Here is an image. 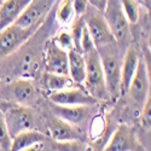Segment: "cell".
Returning <instances> with one entry per match:
<instances>
[{
  "label": "cell",
  "instance_id": "obj_1",
  "mask_svg": "<svg viewBox=\"0 0 151 151\" xmlns=\"http://www.w3.org/2000/svg\"><path fill=\"white\" fill-rule=\"evenodd\" d=\"M58 0L48 11L41 26L18 50L0 62V79L10 80L16 78L34 79L44 67V48L51 33L57 29L56 6Z\"/></svg>",
  "mask_w": 151,
  "mask_h": 151
},
{
  "label": "cell",
  "instance_id": "obj_2",
  "mask_svg": "<svg viewBox=\"0 0 151 151\" xmlns=\"http://www.w3.org/2000/svg\"><path fill=\"white\" fill-rule=\"evenodd\" d=\"M97 51L100 58V63H102L109 97L110 99L115 100L121 96V64L124 50L116 41H111L109 44L97 47Z\"/></svg>",
  "mask_w": 151,
  "mask_h": 151
},
{
  "label": "cell",
  "instance_id": "obj_3",
  "mask_svg": "<svg viewBox=\"0 0 151 151\" xmlns=\"http://www.w3.org/2000/svg\"><path fill=\"white\" fill-rule=\"evenodd\" d=\"M85 58V65H86V76H85V88L93 98H96L98 102L102 100H110L104 73L102 68V63L98 55L96 46H91L88 48H85L82 51Z\"/></svg>",
  "mask_w": 151,
  "mask_h": 151
},
{
  "label": "cell",
  "instance_id": "obj_4",
  "mask_svg": "<svg viewBox=\"0 0 151 151\" xmlns=\"http://www.w3.org/2000/svg\"><path fill=\"white\" fill-rule=\"evenodd\" d=\"M0 102L32 108L39 103V92L32 79H10L0 83Z\"/></svg>",
  "mask_w": 151,
  "mask_h": 151
},
{
  "label": "cell",
  "instance_id": "obj_5",
  "mask_svg": "<svg viewBox=\"0 0 151 151\" xmlns=\"http://www.w3.org/2000/svg\"><path fill=\"white\" fill-rule=\"evenodd\" d=\"M103 15L115 41L126 50L132 42V33L129 27L131 23L121 6L120 0H108Z\"/></svg>",
  "mask_w": 151,
  "mask_h": 151
},
{
  "label": "cell",
  "instance_id": "obj_6",
  "mask_svg": "<svg viewBox=\"0 0 151 151\" xmlns=\"http://www.w3.org/2000/svg\"><path fill=\"white\" fill-rule=\"evenodd\" d=\"M10 135L14 138L17 134L29 129H36V116L29 106L1 102L0 105Z\"/></svg>",
  "mask_w": 151,
  "mask_h": 151
},
{
  "label": "cell",
  "instance_id": "obj_7",
  "mask_svg": "<svg viewBox=\"0 0 151 151\" xmlns=\"http://www.w3.org/2000/svg\"><path fill=\"white\" fill-rule=\"evenodd\" d=\"M40 26L23 28L12 23L0 30V62L18 50Z\"/></svg>",
  "mask_w": 151,
  "mask_h": 151
},
{
  "label": "cell",
  "instance_id": "obj_8",
  "mask_svg": "<svg viewBox=\"0 0 151 151\" xmlns=\"http://www.w3.org/2000/svg\"><path fill=\"white\" fill-rule=\"evenodd\" d=\"M82 17L96 48L102 45L109 44L111 41H115L114 36L111 34V30L104 18L103 12H100L99 10L92 6H88V9L86 10Z\"/></svg>",
  "mask_w": 151,
  "mask_h": 151
},
{
  "label": "cell",
  "instance_id": "obj_9",
  "mask_svg": "<svg viewBox=\"0 0 151 151\" xmlns=\"http://www.w3.org/2000/svg\"><path fill=\"white\" fill-rule=\"evenodd\" d=\"M50 103V110L52 115L64 120L65 122L70 123L74 127H85L92 119L96 105H62V104H55Z\"/></svg>",
  "mask_w": 151,
  "mask_h": 151
},
{
  "label": "cell",
  "instance_id": "obj_10",
  "mask_svg": "<svg viewBox=\"0 0 151 151\" xmlns=\"http://www.w3.org/2000/svg\"><path fill=\"white\" fill-rule=\"evenodd\" d=\"M44 68L47 73L60 74L69 76L68 71V51L62 48L50 36L44 48Z\"/></svg>",
  "mask_w": 151,
  "mask_h": 151
},
{
  "label": "cell",
  "instance_id": "obj_11",
  "mask_svg": "<svg viewBox=\"0 0 151 151\" xmlns=\"http://www.w3.org/2000/svg\"><path fill=\"white\" fill-rule=\"evenodd\" d=\"M127 94L138 109H142L145 99L150 94V76L145 60L142 57H139V60H138V65L131 80Z\"/></svg>",
  "mask_w": 151,
  "mask_h": 151
},
{
  "label": "cell",
  "instance_id": "obj_12",
  "mask_svg": "<svg viewBox=\"0 0 151 151\" xmlns=\"http://www.w3.org/2000/svg\"><path fill=\"white\" fill-rule=\"evenodd\" d=\"M56 1L57 0H32L21 16L15 21V24L23 28L41 26L46 15Z\"/></svg>",
  "mask_w": 151,
  "mask_h": 151
},
{
  "label": "cell",
  "instance_id": "obj_13",
  "mask_svg": "<svg viewBox=\"0 0 151 151\" xmlns=\"http://www.w3.org/2000/svg\"><path fill=\"white\" fill-rule=\"evenodd\" d=\"M106 151H128V150H143L139 140L137 139L135 131L131 126L122 123L112 133L110 140L104 146Z\"/></svg>",
  "mask_w": 151,
  "mask_h": 151
},
{
  "label": "cell",
  "instance_id": "obj_14",
  "mask_svg": "<svg viewBox=\"0 0 151 151\" xmlns=\"http://www.w3.org/2000/svg\"><path fill=\"white\" fill-rule=\"evenodd\" d=\"M48 102L62 105H94L98 100L93 98L86 88L82 87H73V88H63L57 92L48 94Z\"/></svg>",
  "mask_w": 151,
  "mask_h": 151
},
{
  "label": "cell",
  "instance_id": "obj_15",
  "mask_svg": "<svg viewBox=\"0 0 151 151\" xmlns=\"http://www.w3.org/2000/svg\"><path fill=\"white\" fill-rule=\"evenodd\" d=\"M47 129L48 135L56 142L81 140L82 138V133L79 132L76 127L55 115L47 117Z\"/></svg>",
  "mask_w": 151,
  "mask_h": 151
},
{
  "label": "cell",
  "instance_id": "obj_16",
  "mask_svg": "<svg viewBox=\"0 0 151 151\" xmlns=\"http://www.w3.org/2000/svg\"><path fill=\"white\" fill-rule=\"evenodd\" d=\"M138 60H139V53L137 48L133 46H128L124 50L121 64V80H120V92L121 96H126L128 92V87L131 80L135 73Z\"/></svg>",
  "mask_w": 151,
  "mask_h": 151
},
{
  "label": "cell",
  "instance_id": "obj_17",
  "mask_svg": "<svg viewBox=\"0 0 151 151\" xmlns=\"http://www.w3.org/2000/svg\"><path fill=\"white\" fill-rule=\"evenodd\" d=\"M32 0H5L0 5V30L15 23Z\"/></svg>",
  "mask_w": 151,
  "mask_h": 151
},
{
  "label": "cell",
  "instance_id": "obj_18",
  "mask_svg": "<svg viewBox=\"0 0 151 151\" xmlns=\"http://www.w3.org/2000/svg\"><path fill=\"white\" fill-rule=\"evenodd\" d=\"M51 139V137L46 133L40 132L39 129H29L22 132L12 138V146L11 150L21 151V150H32L36 144L46 142Z\"/></svg>",
  "mask_w": 151,
  "mask_h": 151
},
{
  "label": "cell",
  "instance_id": "obj_19",
  "mask_svg": "<svg viewBox=\"0 0 151 151\" xmlns=\"http://www.w3.org/2000/svg\"><path fill=\"white\" fill-rule=\"evenodd\" d=\"M68 71L69 78L75 85H83L86 76V65L83 55L75 48L68 51Z\"/></svg>",
  "mask_w": 151,
  "mask_h": 151
},
{
  "label": "cell",
  "instance_id": "obj_20",
  "mask_svg": "<svg viewBox=\"0 0 151 151\" xmlns=\"http://www.w3.org/2000/svg\"><path fill=\"white\" fill-rule=\"evenodd\" d=\"M42 79H44L45 88L51 93L60 91L63 88H67L70 83H73L70 78L67 76V75L53 74V73H47V71H45V74L42 75Z\"/></svg>",
  "mask_w": 151,
  "mask_h": 151
},
{
  "label": "cell",
  "instance_id": "obj_21",
  "mask_svg": "<svg viewBox=\"0 0 151 151\" xmlns=\"http://www.w3.org/2000/svg\"><path fill=\"white\" fill-rule=\"evenodd\" d=\"M55 15H56V21L60 26L62 24L65 26V24L71 23L75 18V12L71 0H58Z\"/></svg>",
  "mask_w": 151,
  "mask_h": 151
},
{
  "label": "cell",
  "instance_id": "obj_22",
  "mask_svg": "<svg viewBox=\"0 0 151 151\" xmlns=\"http://www.w3.org/2000/svg\"><path fill=\"white\" fill-rule=\"evenodd\" d=\"M83 27H85V21L83 17H75L74 21L71 22V27H70V35L73 39V44H74V48L76 51L82 53V48H81V37H82V32H83Z\"/></svg>",
  "mask_w": 151,
  "mask_h": 151
},
{
  "label": "cell",
  "instance_id": "obj_23",
  "mask_svg": "<svg viewBox=\"0 0 151 151\" xmlns=\"http://www.w3.org/2000/svg\"><path fill=\"white\" fill-rule=\"evenodd\" d=\"M121 6L127 16L129 23H137L140 15V4L138 0H120Z\"/></svg>",
  "mask_w": 151,
  "mask_h": 151
},
{
  "label": "cell",
  "instance_id": "obj_24",
  "mask_svg": "<svg viewBox=\"0 0 151 151\" xmlns=\"http://www.w3.org/2000/svg\"><path fill=\"white\" fill-rule=\"evenodd\" d=\"M12 146V137L7 129V126L5 122V117L1 109H0V150L9 151Z\"/></svg>",
  "mask_w": 151,
  "mask_h": 151
},
{
  "label": "cell",
  "instance_id": "obj_25",
  "mask_svg": "<svg viewBox=\"0 0 151 151\" xmlns=\"http://www.w3.org/2000/svg\"><path fill=\"white\" fill-rule=\"evenodd\" d=\"M139 117H140L143 128L150 132V128H151V96L150 94L147 96V98L145 99V102L142 106Z\"/></svg>",
  "mask_w": 151,
  "mask_h": 151
},
{
  "label": "cell",
  "instance_id": "obj_26",
  "mask_svg": "<svg viewBox=\"0 0 151 151\" xmlns=\"http://www.w3.org/2000/svg\"><path fill=\"white\" fill-rule=\"evenodd\" d=\"M53 40L62 47L69 51V50L74 48V44H73V39H71V35L68 30H60L57 33V35L53 36Z\"/></svg>",
  "mask_w": 151,
  "mask_h": 151
},
{
  "label": "cell",
  "instance_id": "obj_27",
  "mask_svg": "<svg viewBox=\"0 0 151 151\" xmlns=\"http://www.w3.org/2000/svg\"><path fill=\"white\" fill-rule=\"evenodd\" d=\"M71 1H73V7H74V12H75V17L83 16L86 10L88 9V6H90L88 0H71Z\"/></svg>",
  "mask_w": 151,
  "mask_h": 151
},
{
  "label": "cell",
  "instance_id": "obj_28",
  "mask_svg": "<svg viewBox=\"0 0 151 151\" xmlns=\"http://www.w3.org/2000/svg\"><path fill=\"white\" fill-rule=\"evenodd\" d=\"M106 3H108V0H88V4L90 6L99 10L100 12H103L105 6H106Z\"/></svg>",
  "mask_w": 151,
  "mask_h": 151
},
{
  "label": "cell",
  "instance_id": "obj_29",
  "mask_svg": "<svg viewBox=\"0 0 151 151\" xmlns=\"http://www.w3.org/2000/svg\"><path fill=\"white\" fill-rule=\"evenodd\" d=\"M4 1H5V0H0V5H1V4L4 3Z\"/></svg>",
  "mask_w": 151,
  "mask_h": 151
}]
</instances>
